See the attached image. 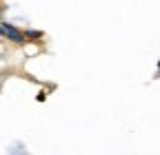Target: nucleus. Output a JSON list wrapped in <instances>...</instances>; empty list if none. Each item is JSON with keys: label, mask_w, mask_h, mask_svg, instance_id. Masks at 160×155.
<instances>
[{"label": "nucleus", "mask_w": 160, "mask_h": 155, "mask_svg": "<svg viewBox=\"0 0 160 155\" xmlns=\"http://www.w3.org/2000/svg\"><path fill=\"white\" fill-rule=\"evenodd\" d=\"M0 27H2V38H7L9 42L13 45H25V33L20 31L16 25H9V22H0Z\"/></svg>", "instance_id": "obj_1"}, {"label": "nucleus", "mask_w": 160, "mask_h": 155, "mask_svg": "<svg viewBox=\"0 0 160 155\" xmlns=\"http://www.w3.org/2000/svg\"><path fill=\"white\" fill-rule=\"evenodd\" d=\"M22 33H25V40H42V38H45V33L38 31V29H27Z\"/></svg>", "instance_id": "obj_2"}, {"label": "nucleus", "mask_w": 160, "mask_h": 155, "mask_svg": "<svg viewBox=\"0 0 160 155\" xmlns=\"http://www.w3.org/2000/svg\"><path fill=\"white\" fill-rule=\"evenodd\" d=\"M0 35H2V27H0Z\"/></svg>", "instance_id": "obj_3"}]
</instances>
